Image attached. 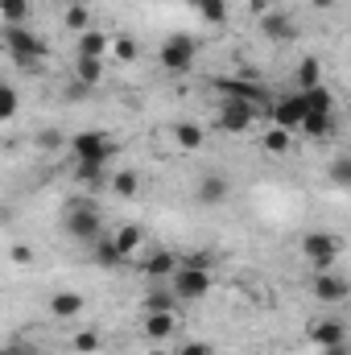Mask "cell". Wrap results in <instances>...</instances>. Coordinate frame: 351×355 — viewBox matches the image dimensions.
Returning a JSON list of instances; mask_svg holds the SVG:
<instances>
[{"label": "cell", "instance_id": "6da1fadb", "mask_svg": "<svg viewBox=\"0 0 351 355\" xmlns=\"http://www.w3.org/2000/svg\"><path fill=\"white\" fill-rule=\"evenodd\" d=\"M4 46H8V54H12V62H17L21 71H37V67L50 58L46 37H37V33L25 29V25H4Z\"/></svg>", "mask_w": 351, "mask_h": 355}, {"label": "cell", "instance_id": "7a4b0ae2", "mask_svg": "<svg viewBox=\"0 0 351 355\" xmlns=\"http://www.w3.org/2000/svg\"><path fill=\"white\" fill-rule=\"evenodd\" d=\"M62 227H67L71 240H79V244H95V240L103 236V215H99L95 202L75 198V202H67V211H62Z\"/></svg>", "mask_w": 351, "mask_h": 355}, {"label": "cell", "instance_id": "3957f363", "mask_svg": "<svg viewBox=\"0 0 351 355\" xmlns=\"http://www.w3.org/2000/svg\"><path fill=\"white\" fill-rule=\"evenodd\" d=\"M71 153H75V162H103V166H108V162L120 153V141H116L112 132L83 128V132L71 137Z\"/></svg>", "mask_w": 351, "mask_h": 355}, {"label": "cell", "instance_id": "277c9868", "mask_svg": "<svg viewBox=\"0 0 351 355\" xmlns=\"http://www.w3.org/2000/svg\"><path fill=\"white\" fill-rule=\"evenodd\" d=\"M302 257L314 265V272H331V265L343 257V236H335V232H310L302 240Z\"/></svg>", "mask_w": 351, "mask_h": 355}, {"label": "cell", "instance_id": "5b68a950", "mask_svg": "<svg viewBox=\"0 0 351 355\" xmlns=\"http://www.w3.org/2000/svg\"><path fill=\"white\" fill-rule=\"evenodd\" d=\"M211 285H215L211 268H194V265H178V272L170 277V289H174L178 302H203L211 293Z\"/></svg>", "mask_w": 351, "mask_h": 355}, {"label": "cell", "instance_id": "8992f818", "mask_svg": "<svg viewBox=\"0 0 351 355\" xmlns=\"http://www.w3.org/2000/svg\"><path fill=\"white\" fill-rule=\"evenodd\" d=\"M157 58H162V67H166L170 75H186V71L194 67V58H198V42L186 37V33H170V37L162 42V50H157Z\"/></svg>", "mask_w": 351, "mask_h": 355}, {"label": "cell", "instance_id": "52a82bcc", "mask_svg": "<svg viewBox=\"0 0 351 355\" xmlns=\"http://www.w3.org/2000/svg\"><path fill=\"white\" fill-rule=\"evenodd\" d=\"M261 112L264 107L248 103V99H223V103H219V128L232 132V137H240V132H248V128L257 124Z\"/></svg>", "mask_w": 351, "mask_h": 355}, {"label": "cell", "instance_id": "ba28073f", "mask_svg": "<svg viewBox=\"0 0 351 355\" xmlns=\"http://www.w3.org/2000/svg\"><path fill=\"white\" fill-rule=\"evenodd\" d=\"M268 116H273V124H277V128H285V132H298V124H302V116H306V95H302V91H289V95H281V99L268 107Z\"/></svg>", "mask_w": 351, "mask_h": 355}, {"label": "cell", "instance_id": "9c48e42d", "mask_svg": "<svg viewBox=\"0 0 351 355\" xmlns=\"http://www.w3.org/2000/svg\"><path fill=\"white\" fill-rule=\"evenodd\" d=\"M306 339H310V343H318V347L327 352V347L348 343V327H343L339 318H314V322L306 327Z\"/></svg>", "mask_w": 351, "mask_h": 355}, {"label": "cell", "instance_id": "30bf717a", "mask_svg": "<svg viewBox=\"0 0 351 355\" xmlns=\"http://www.w3.org/2000/svg\"><path fill=\"white\" fill-rule=\"evenodd\" d=\"M198 202H207V207H219L228 194H232V182H228V174L223 170H207V174L198 178Z\"/></svg>", "mask_w": 351, "mask_h": 355}, {"label": "cell", "instance_id": "8fae6325", "mask_svg": "<svg viewBox=\"0 0 351 355\" xmlns=\"http://www.w3.org/2000/svg\"><path fill=\"white\" fill-rule=\"evenodd\" d=\"M310 293L318 297V302H331V306H339V302H348V281L343 277H335V272H314V281H310Z\"/></svg>", "mask_w": 351, "mask_h": 355}, {"label": "cell", "instance_id": "7c38bea8", "mask_svg": "<svg viewBox=\"0 0 351 355\" xmlns=\"http://www.w3.org/2000/svg\"><path fill=\"white\" fill-rule=\"evenodd\" d=\"M215 91H223L228 99H248V103H257V107H268L264 87L252 83V79H215Z\"/></svg>", "mask_w": 351, "mask_h": 355}, {"label": "cell", "instance_id": "4fadbf2b", "mask_svg": "<svg viewBox=\"0 0 351 355\" xmlns=\"http://www.w3.org/2000/svg\"><path fill=\"white\" fill-rule=\"evenodd\" d=\"M261 33L268 37V42H293V37H298V25H293V17L268 8V12L261 17Z\"/></svg>", "mask_w": 351, "mask_h": 355}, {"label": "cell", "instance_id": "5bb4252c", "mask_svg": "<svg viewBox=\"0 0 351 355\" xmlns=\"http://www.w3.org/2000/svg\"><path fill=\"white\" fill-rule=\"evenodd\" d=\"M87 310V297L79 293V289H58V293H50V314L54 318H79Z\"/></svg>", "mask_w": 351, "mask_h": 355}, {"label": "cell", "instance_id": "9a60e30c", "mask_svg": "<svg viewBox=\"0 0 351 355\" xmlns=\"http://www.w3.org/2000/svg\"><path fill=\"white\" fill-rule=\"evenodd\" d=\"M298 132H302V137H310V141H327V137L335 132V112H310V107H306V116H302Z\"/></svg>", "mask_w": 351, "mask_h": 355}, {"label": "cell", "instance_id": "2e32d148", "mask_svg": "<svg viewBox=\"0 0 351 355\" xmlns=\"http://www.w3.org/2000/svg\"><path fill=\"white\" fill-rule=\"evenodd\" d=\"M174 331H178L174 310H149V314H145V339H149V343H166Z\"/></svg>", "mask_w": 351, "mask_h": 355}, {"label": "cell", "instance_id": "e0dca14e", "mask_svg": "<svg viewBox=\"0 0 351 355\" xmlns=\"http://www.w3.org/2000/svg\"><path fill=\"white\" fill-rule=\"evenodd\" d=\"M108 240H112V248H116V252L128 261V257H132V252L145 244V232H141V223H124V227H116Z\"/></svg>", "mask_w": 351, "mask_h": 355}, {"label": "cell", "instance_id": "ac0fdd59", "mask_svg": "<svg viewBox=\"0 0 351 355\" xmlns=\"http://www.w3.org/2000/svg\"><path fill=\"white\" fill-rule=\"evenodd\" d=\"M178 265H182V261H178L174 252L157 248V252H153V257L145 261V277H149V281H170V277L178 272Z\"/></svg>", "mask_w": 351, "mask_h": 355}, {"label": "cell", "instance_id": "d6986e66", "mask_svg": "<svg viewBox=\"0 0 351 355\" xmlns=\"http://www.w3.org/2000/svg\"><path fill=\"white\" fill-rule=\"evenodd\" d=\"M108 46H112V37H108L103 29H95V25L79 33V58H103Z\"/></svg>", "mask_w": 351, "mask_h": 355}, {"label": "cell", "instance_id": "ffe728a7", "mask_svg": "<svg viewBox=\"0 0 351 355\" xmlns=\"http://www.w3.org/2000/svg\"><path fill=\"white\" fill-rule=\"evenodd\" d=\"M141 306H145V314H149V310H178L182 302L174 297L170 281H153V289L145 293V302H141Z\"/></svg>", "mask_w": 351, "mask_h": 355}, {"label": "cell", "instance_id": "44dd1931", "mask_svg": "<svg viewBox=\"0 0 351 355\" xmlns=\"http://www.w3.org/2000/svg\"><path fill=\"white\" fill-rule=\"evenodd\" d=\"M108 186H112V194L132 198V194L141 190V174H137V170H116V174H108Z\"/></svg>", "mask_w": 351, "mask_h": 355}, {"label": "cell", "instance_id": "7402d4cb", "mask_svg": "<svg viewBox=\"0 0 351 355\" xmlns=\"http://www.w3.org/2000/svg\"><path fill=\"white\" fill-rule=\"evenodd\" d=\"M99 79H103V58H75V83L91 91Z\"/></svg>", "mask_w": 351, "mask_h": 355}, {"label": "cell", "instance_id": "603a6c76", "mask_svg": "<svg viewBox=\"0 0 351 355\" xmlns=\"http://www.w3.org/2000/svg\"><path fill=\"white\" fill-rule=\"evenodd\" d=\"M293 75H298V91H310V87H318V83H323V67H318V58H314V54H306V58L298 62V71H293Z\"/></svg>", "mask_w": 351, "mask_h": 355}, {"label": "cell", "instance_id": "cb8c5ba5", "mask_svg": "<svg viewBox=\"0 0 351 355\" xmlns=\"http://www.w3.org/2000/svg\"><path fill=\"white\" fill-rule=\"evenodd\" d=\"M174 141H178V149H203L207 132L194 120H182V124H174Z\"/></svg>", "mask_w": 351, "mask_h": 355}, {"label": "cell", "instance_id": "d4e9b609", "mask_svg": "<svg viewBox=\"0 0 351 355\" xmlns=\"http://www.w3.org/2000/svg\"><path fill=\"white\" fill-rule=\"evenodd\" d=\"M203 21H211V25H223L228 21V0H186Z\"/></svg>", "mask_w": 351, "mask_h": 355}, {"label": "cell", "instance_id": "484cf974", "mask_svg": "<svg viewBox=\"0 0 351 355\" xmlns=\"http://www.w3.org/2000/svg\"><path fill=\"white\" fill-rule=\"evenodd\" d=\"M261 145H264V153L281 157V153H289V149H293V132H285V128H277V124H273V128L261 137Z\"/></svg>", "mask_w": 351, "mask_h": 355}, {"label": "cell", "instance_id": "4316f807", "mask_svg": "<svg viewBox=\"0 0 351 355\" xmlns=\"http://www.w3.org/2000/svg\"><path fill=\"white\" fill-rule=\"evenodd\" d=\"M33 12V0H0V17L4 25H25Z\"/></svg>", "mask_w": 351, "mask_h": 355}, {"label": "cell", "instance_id": "83f0119b", "mask_svg": "<svg viewBox=\"0 0 351 355\" xmlns=\"http://www.w3.org/2000/svg\"><path fill=\"white\" fill-rule=\"evenodd\" d=\"M75 178L83 186H103L108 182V166L103 162H75Z\"/></svg>", "mask_w": 351, "mask_h": 355}, {"label": "cell", "instance_id": "f1b7e54d", "mask_svg": "<svg viewBox=\"0 0 351 355\" xmlns=\"http://www.w3.org/2000/svg\"><path fill=\"white\" fill-rule=\"evenodd\" d=\"M91 257H95V265H103V268H116V265H124V257L112 248V240L108 236H99L95 244H91Z\"/></svg>", "mask_w": 351, "mask_h": 355}, {"label": "cell", "instance_id": "f546056e", "mask_svg": "<svg viewBox=\"0 0 351 355\" xmlns=\"http://www.w3.org/2000/svg\"><path fill=\"white\" fill-rule=\"evenodd\" d=\"M62 21H67V29L83 33V29H91V8H87V4H79V0H71V4H67V12H62Z\"/></svg>", "mask_w": 351, "mask_h": 355}, {"label": "cell", "instance_id": "4dcf8cb0", "mask_svg": "<svg viewBox=\"0 0 351 355\" xmlns=\"http://www.w3.org/2000/svg\"><path fill=\"white\" fill-rule=\"evenodd\" d=\"M17 112H21V91L8 87V83H0V124H4V120H12Z\"/></svg>", "mask_w": 351, "mask_h": 355}, {"label": "cell", "instance_id": "1f68e13d", "mask_svg": "<svg viewBox=\"0 0 351 355\" xmlns=\"http://www.w3.org/2000/svg\"><path fill=\"white\" fill-rule=\"evenodd\" d=\"M120 62H137V54H141V46H137V37H128V33H120V37H112V46H108Z\"/></svg>", "mask_w": 351, "mask_h": 355}, {"label": "cell", "instance_id": "d6a6232c", "mask_svg": "<svg viewBox=\"0 0 351 355\" xmlns=\"http://www.w3.org/2000/svg\"><path fill=\"white\" fill-rule=\"evenodd\" d=\"M71 347H75L79 355H95L99 347H103V339H99V331H75Z\"/></svg>", "mask_w": 351, "mask_h": 355}, {"label": "cell", "instance_id": "836d02e7", "mask_svg": "<svg viewBox=\"0 0 351 355\" xmlns=\"http://www.w3.org/2000/svg\"><path fill=\"white\" fill-rule=\"evenodd\" d=\"M174 355H215L211 343H203V339H186V343H178Z\"/></svg>", "mask_w": 351, "mask_h": 355}, {"label": "cell", "instance_id": "e575fe53", "mask_svg": "<svg viewBox=\"0 0 351 355\" xmlns=\"http://www.w3.org/2000/svg\"><path fill=\"white\" fill-rule=\"evenodd\" d=\"M8 261H12V265H29V261H33V248H29V244H12V248H8Z\"/></svg>", "mask_w": 351, "mask_h": 355}, {"label": "cell", "instance_id": "d590c367", "mask_svg": "<svg viewBox=\"0 0 351 355\" xmlns=\"http://www.w3.org/2000/svg\"><path fill=\"white\" fill-rule=\"evenodd\" d=\"M348 174H351V162L348 157H339V162L331 166V182H335V186H348Z\"/></svg>", "mask_w": 351, "mask_h": 355}, {"label": "cell", "instance_id": "8d00e7d4", "mask_svg": "<svg viewBox=\"0 0 351 355\" xmlns=\"http://www.w3.org/2000/svg\"><path fill=\"white\" fill-rule=\"evenodd\" d=\"M273 8V0H248V12H257V17H264Z\"/></svg>", "mask_w": 351, "mask_h": 355}, {"label": "cell", "instance_id": "74e56055", "mask_svg": "<svg viewBox=\"0 0 351 355\" xmlns=\"http://www.w3.org/2000/svg\"><path fill=\"white\" fill-rule=\"evenodd\" d=\"M0 355H33V347H25V343H12V347H4Z\"/></svg>", "mask_w": 351, "mask_h": 355}, {"label": "cell", "instance_id": "f35d334b", "mask_svg": "<svg viewBox=\"0 0 351 355\" xmlns=\"http://www.w3.org/2000/svg\"><path fill=\"white\" fill-rule=\"evenodd\" d=\"M323 355H351V352H348V343H339V347H327Z\"/></svg>", "mask_w": 351, "mask_h": 355}, {"label": "cell", "instance_id": "ab89813d", "mask_svg": "<svg viewBox=\"0 0 351 355\" xmlns=\"http://www.w3.org/2000/svg\"><path fill=\"white\" fill-rule=\"evenodd\" d=\"M310 4H314V8H331L335 0H310Z\"/></svg>", "mask_w": 351, "mask_h": 355}, {"label": "cell", "instance_id": "60d3db41", "mask_svg": "<svg viewBox=\"0 0 351 355\" xmlns=\"http://www.w3.org/2000/svg\"><path fill=\"white\" fill-rule=\"evenodd\" d=\"M149 355H170V352H162V347H157V343H153V347H149Z\"/></svg>", "mask_w": 351, "mask_h": 355}, {"label": "cell", "instance_id": "b9f144b4", "mask_svg": "<svg viewBox=\"0 0 351 355\" xmlns=\"http://www.w3.org/2000/svg\"><path fill=\"white\" fill-rule=\"evenodd\" d=\"M62 4H71V0H62Z\"/></svg>", "mask_w": 351, "mask_h": 355}]
</instances>
